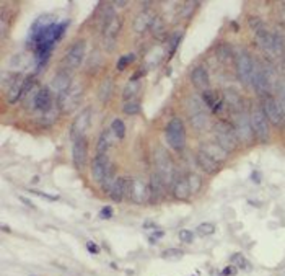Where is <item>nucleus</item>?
Segmentation results:
<instances>
[{
    "label": "nucleus",
    "mask_w": 285,
    "mask_h": 276,
    "mask_svg": "<svg viewBox=\"0 0 285 276\" xmlns=\"http://www.w3.org/2000/svg\"><path fill=\"white\" fill-rule=\"evenodd\" d=\"M91 177L98 185L103 188L106 193L111 188V185L114 183V167L109 162L106 154H98L95 159L91 160Z\"/></svg>",
    "instance_id": "nucleus-1"
},
{
    "label": "nucleus",
    "mask_w": 285,
    "mask_h": 276,
    "mask_svg": "<svg viewBox=\"0 0 285 276\" xmlns=\"http://www.w3.org/2000/svg\"><path fill=\"white\" fill-rule=\"evenodd\" d=\"M213 132H215L217 144H219L222 149H225L228 154L233 152V150L238 147L240 141L237 137V132H235V128L231 126V124L225 121H219L215 124V128H213Z\"/></svg>",
    "instance_id": "nucleus-2"
},
{
    "label": "nucleus",
    "mask_w": 285,
    "mask_h": 276,
    "mask_svg": "<svg viewBox=\"0 0 285 276\" xmlns=\"http://www.w3.org/2000/svg\"><path fill=\"white\" fill-rule=\"evenodd\" d=\"M165 137L171 149L182 150L186 146V126L181 118H173L165 129Z\"/></svg>",
    "instance_id": "nucleus-3"
},
{
    "label": "nucleus",
    "mask_w": 285,
    "mask_h": 276,
    "mask_svg": "<svg viewBox=\"0 0 285 276\" xmlns=\"http://www.w3.org/2000/svg\"><path fill=\"white\" fill-rule=\"evenodd\" d=\"M256 43L269 56H280L284 52V39L277 33H269L267 30H262L256 33Z\"/></svg>",
    "instance_id": "nucleus-4"
},
{
    "label": "nucleus",
    "mask_w": 285,
    "mask_h": 276,
    "mask_svg": "<svg viewBox=\"0 0 285 276\" xmlns=\"http://www.w3.org/2000/svg\"><path fill=\"white\" fill-rule=\"evenodd\" d=\"M249 121H251L253 131H255V136L259 139L261 142H267L270 137V128H269V121H267L264 111L259 106H253L251 114H249Z\"/></svg>",
    "instance_id": "nucleus-5"
},
{
    "label": "nucleus",
    "mask_w": 285,
    "mask_h": 276,
    "mask_svg": "<svg viewBox=\"0 0 285 276\" xmlns=\"http://www.w3.org/2000/svg\"><path fill=\"white\" fill-rule=\"evenodd\" d=\"M204 106H206V103H204L199 97H191L188 101L191 123H193V126L197 129V131H202V129L207 126V113H206V110H204Z\"/></svg>",
    "instance_id": "nucleus-6"
},
{
    "label": "nucleus",
    "mask_w": 285,
    "mask_h": 276,
    "mask_svg": "<svg viewBox=\"0 0 285 276\" xmlns=\"http://www.w3.org/2000/svg\"><path fill=\"white\" fill-rule=\"evenodd\" d=\"M155 165H157V172L160 177L165 180V183H171L173 181V173H175V167H173L170 154L163 147H157L155 150Z\"/></svg>",
    "instance_id": "nucleus-7"
},
{
    "label": "nucleus",
    "mask_w": 285,
    "mask_h": 276,
    "mask_svg": "<svg viewBox=\"0 0 285 276\" xmlns=\"http://www.w3.org/2000/svg\"><path fill=\"white\" fill-rule=\"evenodd\" d=\"M235 132H237V137L240 141V144H251L255 141V131H253L251 121H249V116L246 113H238L235 116Z\"/></svg>",
    "instance_id": "nucleus-8"
},
{
    "label": "nucleus",
    "mask_w": 285,
    "mask_h": 276,
    "mask_svg": "<svg viewBox=\"0 0 285 276\" xmlns=\"http://www.w3.org/2000/svg\"><path fill=\"white\" fill-rule=\"evenodd\" d=\"M262 111H264L267 121H269L272 126H282L284 123V110L282 106L277 103V100L272 98L270 95L264 97L262 100Z\"/></svg>",
    "instance_id": "nucleus-9"
},
{
    "label": "nucleus",
    "mask_w": 285,
    "mask_h": 276,
    "mask_svg": "<svg viewBox=\"0 0 285 276\" xmlns=\"http://www.w3.org/2000/svg\"><path fill=\"white\" fill-rule=\"evenodd\" d=\"M253 70H255V62L248 52L241 51L237 56V74L244 85H249L253 82Z\"/></svg>",
    "instance_id": "nucleus-10"
},
{
    "label": "nucleus",
    "mask_w": 285,
    "mask_h": 276,
    "mask_svg": "<svg viewBox=\"0 0 285 276\" xmlns=\"http://www.w3.org/2000/svg\"><path fill=\"white\" fill-rule=\"evenodd\" d=\"M87 54V43L83 41V39H80V41L74 43L72 46L69 48V51H67V56H65V64L69 69H77L80 64H82L83 57Z\"/></svg>",
    "instance_id": "nucleus-11"
},
{
    "label": "nucleus",
    "mask_w": 285,
    "mask_h": 276,
    "mask_svg": "<svg viewBox=\"0 0 285 276\" xmlns=\"http://www.w3.org/2000/svg\"><path fill=\"white\" fill-rule=\"evenodd\" d=\"M129 198H131V201L135 204H142V203L149 201V198H150L149 185H145L144 180H140V178H131Z\"/></svg>",
    "instance_id": "nucleus-12"
},
{
    "label": "nucleus",
    "mask_w": 285,
    "mask_h": 276,
    "mask_svg": "<svg viewBox=\"0 0 285 276\" xmlns=\"http://www.w3.org/2000/svg\"><path fill=\"white\" fill-rule=\"evenodd\" d=\"M253 85H255L256 92L262 97H267V93L270 90V77L267 74V70L262 65L255 64V70H253Z\"/></svg>",
    "instance_id": "nucleus-13"
},
{
    "label": "nucleus",
    "mask_w": 285,
    "mask_h": 276,
    "mask_svg": "<svg viewBox=\"0 0 285 276\" xmlns=\"http://www.w3.org/2000/svg\"><path fill=\"white\" fill-rule=\"evenodd\" d=\"M129 186H131V178L127 177H116L114 183L108 190V196L114 203H121L124 198H129Z\"/></svg>",
    "instance_id": "nucleus-14"
},
{
    "label": "nucleus",
    "mask_w": 285,
    "mask_h": 276,
    "mask_svg": "<svg viewBox=\"0 0 285 276\" xmlns=\"http://www.w3.org/2000/svg\"><path fill=\"white\" fill-rule=\"evenodd\" d=\"M72 159L74 163L78 170H82L88 162V141L85 136L78 137L74 141V149H72Z\"/></svg>",
    "instance_id": "nucleus-15"
},
{
    "label": "nucleus",
    "mask_w": 285,
    "mask_h": 276,
    "mask_svg": "<svg viewBox=\"0 0 285 276\" xmlns=\"http://www.w3.org/2000/svg\"><path fill=\"white\" fill-rule=\"evenodd\" d=\"M90 124H91V108H85L82 113L77 114V118H75V121L72 124L74 141L82 136H85V131L90 128Z\"/></svg>",
    "instance_id": "nucleus-16"
},
{
    "label": "nucleus",
    "mask_w": 285,
    "mask_h": 276,
    "mask_svg": "<svg viewBox=\"0 0 285 276\" xmlns=\"http://www.w3.org/2000/svg\"><path fill=\"white\" fill-rule=\"evenodd\" d=\"M166 183H165V180L162 177H160L158 172L152 173V177H150V185H149V190H150V199L152 201H160V199H163L165 193H166Z\"/></svg>",
    "instance_id": "nucleus-17"
},
{
    "label": "nucleus",
    "mask_w": 285,
    "mask_h": 276,
    "mask_svg": "<svg viewBox=\"0 0 285 276\" xmlns=\"http://www.w3.org/2000/svg\"><path fill=\"white\" fill-rule=\"evenodd\" d=\"M119 30H121V20L116 16V18L108 25V28L103 31V38H105V46L108 51H113L116 46V39H118Z\"/></svg>",
    "instance_id": "nucleus-18"
},
{
    "label": "nucleus",
    "mask_w": 285,
    "mask_h": 276,
    "mask_svg": "<svg viewBox=\"0 0 285 276\" xmlns=\"http://www.w3.org/2000/svg\"><path fill=\"white\" fill-rule=\"evenodd\" d=\"M155 15H157V13L149 10V8L142 10L139 15L135 16V20H134V30H135V33H145V31L152 26Z\"/></svg>",
    "instance_id": "nucleus-19"
},
{
    "label": "nucleus",
    "mask_w": 285,
    "mask_h": 276,
    "mask_svg": "<svg viewBox=\"0 0 285 276\" xmlns=\"http://www.w3.org/2000/svg\"><path fill=\"white\" fill-rule=\"evenodd\" d=\"M224 101L230 106L231 111H235L237 114L244 111V101L241 98V95H240L237 90H233V88H226L224 92Z\"/></svg>",
    "instance_id": "nucleus-20"
},
{
    "label": "nucleus",
    "mask_w": 285,
    "mask_h": 276,
    "mask_svg": "<svg viewBox=\"0 0 285 276\" xmlns=\"http://www.w3.org/2000/svg\"><path fill=\"white\" fill-rule=\"evenodd\" d=\"M195 159H197L199 167L202 168L204 172L210 173V175H213V173H217V172L220 170V162H217L215 159H212L210 155H209L207 152H204L202 149H200L199 152H197Z\"/></svg>",
    "instance_id": "nucleus-21"
},
{
    "label": "nucleus",
    "mask_w": 285,
    "mask_h": 276,
    "mask_svg": "<svg viewBox=\"0 0 285 276\" xmlns=\"http://www.w3.org/2000/svg\"><path fill=\"white\" fill-rule=\"evenodd\" d=\"M191 82L195 88L199 90H209V72L204 65H197V67L193 69L191 72Z\"/></svg>",
    "instance_id": "nucleus-22"
},
{
    "label": "nucleus",
    "mask_w": 285,
    "mask_h": 276,
    "mask_svg": "<svg viewBox=\"0 0 285 276\" xmlns=\"http://www.w3.org/2000/svg\"><path fill=\"white\" fill-rule=\"evenodd\" d=\"M25 82H26V77H23V75H16L15 80H12L10 88L7 90L8 103H15L16 100L21 98V95H23V88H25Z\"/></svg>",
    "instance_id": "nucleus-23"
},
{
    "label": "nucleus",
    "mask_w": 285,
    "mask_h": 276,
    "mask_svg": "<svg viewBox=\"0 0 285 276\" xmlns=\"http://www.w3.org/2000/svg\"><path fill=\"white\" fill-rule=\"evenodd\" d=\"M70 83L72 82H70L69 72H65V70H59V72L54 75V79H52V90L56 92V95L62 97L65 92H69Z\"/></svg>",
    "instance_id": "nucleus-24"
},
{
    "label": "nucleus",
    "mask_w": 285,
    "mask_h": 276,
    "mask_svg": "<svg viewBox=\"0 0 285 276\" xmlns=\"http://www.w3.org/2000/svg\"><path fill=\"white\" fill-rule=\"evenodd\" d=\"M80 92H82V88H80V87H75V88L70 87V88H69V92H65L64 95L59 97V103H60L62 108L67 110V111L72 110L74 106L78 103L80 95H82V93H80Z\"/></svg>",
    "instance_id": "nucleus-25"
},
{
    "label": "nucleus",
    "mask_w": 285,
    "mask_h": 276,
    "mask_svg": "<svg viewBox=\"0 0 285 276\" xmlns=\"http://www.w3.org/2000/svg\"><path fill=\"white\" fill-rule=\"evenodd\" d=\"M191 195L193 193H191L188 178L186 177H180L173 181V196L176 199H188Z\"/></svg>",
    "instance_id": "nucleus-26"
},
{
    "label": "nucleus",
    "mask_w": 285,
    "mask_h": 276,
    "mask_svg": "<svg viewBox=\"0 0 285 276\" xmlns=\"http://www.w3.org/2000/svg\"><path fill=\"white\" fill-rule=\"evenodd\" d=\"M204 103L212 113H219L224 108V98L213 90H206L204 92Z\"/></svg>",
    "instance_id": "nucleus-27"
},
{
    "label": "nucleus",
    "mask_w": 285,
    "mask_h": 276,
    "mask_svg": "<svg viewBox=\"0 0 285 276\" xmlns=\"http://www.w3.org/2000/svg\"><path fill=\"white\" fill-rule=\"evenodd\" d=\"M51 101H52V95L47 87L39 88L38 93L34 95V106L39 111H47L51 108Z\"/></svg>",
    "instance_id": "nucleus-28"
},
{
    "label": "nucleus",
    "mask_w": 285,
    "mask_h": 276,
    "mask_svg": "<svg viewBox=\"0 0 285 276\" xmlns=\"http://www.w3.org/2000/svg\"><path fill=\"white\" fill-rule=\"evenodd\" d=\"M116 139H118V137L114 136V132L111 131V129L103 131L101 132V136H100V139H98V142H96V152L98 154H106L111 147H113Z\"/></svg>",
    "instance_id": "nucleus-29"
},
{
    "label": "nucleus",
    "mask_w": 285,
    "mask_h": 276,
    "mask_svg": "<svg viewBox=\"0 0 285 276\" xmlns=\"http://www.w3.org/2000/svg\"><path fill=\"white\" fill-rule=\"evenodd\" d=\"M202 150L204 152H207L212 159H215L217 162H222V160H225L226 157H228V152H226L225 149H222L217 142L215 144H204Z\"/></svg>",
    "instance_id": "nucleus-30"
},
{
    "label": "nucleus",
    "mask_w": 285,
    "mask_h": 276,
    "mask_svg": "<svg viewBox=\"0 0 285 276\" xmlns=\"http://www.w3.org/2000/svg\"><path fill=\"white\" fill-rule=\"evenodd\" d=\"M139 90H140V82H139V80H129V83L124 87V90H122V98L126 101L134 100V97L139 93Z\"/></svg>",
    "instance_id": "nucleus-31"
},
{
    "label": "nucleus",
    "mask_w": 285,
    "mask_h": 276,
    "mask_svg": "<svg viewBox=\"0 0 285 276\" xmlns=\"http://www.w3.org/2000/svg\"><path fill=\"white\" fill-rule=\"evenodd\" d=\"M111 93H113V80L109 77L103 80V83L100 85V90H98V98L101 101H108L111 98Z\"/></svg>",
    "instance_id": "nucleus-32"
},
{
    "label": "nucleus",
    "mask_w": 285,
    "mask_h": 276,
    "mask_svg": "<svg viewBox=\"0 0 285 276\" xmlns=\"http://www.w3.org/2000/svg\"><path fill=\"white\" fill-rule=\"evenodd\" d=\"M101 21H100V30H101V33L108 28V25L116 18V12H114V8L113 7H105L103 8V13H101Z\"/></svg>",
    "instance_id": "nucleus-33"
},
{
    "label": "nucleus",
    "mask_w": 285,
    "mask_h": 276,
    "mask_svg": "<svg viewBox=\"0 0 285 276\" xmlns=\"http://www.w3.org/2000/svg\"><path fill=\"white\" fill-rule=\"evenodd\" d=\"M111 131L114 132V136L118 137V139H122V137L126 136V124H124L122 119L116 118L113 119V123H111Z\"/></svg>",
    "instance_id": "nucleus-34"
},
{
    "label": "nucleus",
    "mask_w": 285,
    "mask_h": 276,
    "mask_svg": "<svg viewBox=\"0 0 285 276\" xmlns=\"http://www.w3.org/2000/svg\"><path fill=\"white\" fill-rule=\"evenodd\" d=\"M186 178H188L191 193H197V191L200 190V185H202V178H200L197 173H188Z\"/></svg>",
    "instance_id": "nucleus-35"
},
{
    "label": "nucleus",
    "mask_w": 285,
    "mask_h": 276,
    "mask_svg": "<svg viewBox=\"0 0 285 276\" xmlns=\"http://www.w3.org/2000/svg\"><path fill=\"white\" fill-rule=\"evenodd\" d=\"M122 111L126 114H129V116L140 113V101H137V100H129V101H126V103H124V106H122Z\"/></svg>",
    "instance_id": "nucleus-36"
},
{
    "label": "nucleus",
    "mask_w": 285,
    "mask_h": 276,
    "mask_svg": "<svg viewBox=\"0 0 285 276\" xmlns=\"http://www.w3.org/2000/svg\"><path fill=\"white\" fill-rule=\"evenodd\" d=\"M182 255H184V252L180 250V248H168V250H165L162 253V258L163 260H180V258H182Z\"/></svg>",
    "instance_id": "nucleus-37"
},
{
    "label": "nucleus",
    "mask_w": 285,
    "mask_h": 276,
    "mask_svg": "<svg viewBox=\"0 0 285 276\" xmlns=\"http://www.w3.org/2000/svg\"><path fill=\"white\" fill-rule=\"evenodd\" d=\"M195 232H197L199 235H202V237H207V235H212L213 232H215V226H213L212 222H202V224L197 226Z\"/></svg>",
    "instance_id": "nucleus-38"
},
{
    "label": "nucleus",
    "mask_w": 285,
    "mask_h": 276,
    "mask_svg": "<svg viewBox=\"0 0 285 276\" xmlns=\"http://www.w3.org/2000/svg\"><path fill=\"white\" fill-rule=\"evenodd\" d=\"M231 265H235L238 270H246L249 266V261L241 255V253H235V255L231 257Z\"/></svg>",
    "instance_id": "nucleus-39"
},
{
    "label": "nucleus",
    "mask_w": 285,
    "mask_h": 276,
    "mask_svg": "<svg viewBox=\"0 0 285 276\" xmlns=\"http://www.w3.org/2000/svg\"><path fill=\"white\" fill-rule=\"evenodd\" d=\"M12 64L15 65V67H26V65H30L31 64V59L26 54H16L15 57H13V61H12Z\"/></svg>",
    "instance_id": "nucleus-40"
},
{
    "label": "nucleus",
    "mask_w": 285,
    "mask_h": 276,
    "mask_svg": "<svg viewBox=\"0 0 285 276\" xmlns=\"http://www.w3.org/2000/svg\"><path fill=\"white\" fill-rule=\"evenodd\" d=\"M178 237H180V240L182 244H193L194 242V232H193V230H188V229L180 230Z\"/></svg>",
    "instance_id": "nucleus-41"
},
{
    "label": "nucleus",
    "mask_w": 285,
    "mask_h": 276,
    "mask_svg": "<svg viewBox=\"0 0 285 276\" xmlns=\"http://www.w3.org/2000/svg\"><path fill=\"white\" fill-rule=\"evenodd\" d=\"M249 26L255 30V33H259V31L266 30L264 21H262L261 18H257V16H251V18H249Z\"/></svg>",
    "instance_id": "nucleus-42"
},
{
    "label": "nucleus",
    "mask_w": 285,
    "mask_h": 276,
    "mask_svg": "<svg viewBox=\"0 0 285 276\" xmlns=\"http://www.w3.org/2000/svg\"><path fill=\"white\" fill-rule=\"evenodd\" d=\"M134 61V54H124L122 57H119L118 61V70H124L129 64Z\"/></svg>",
    "instance_id": "nucleus-43"
},
{
    "label": "nucleus",
    "mask_w": 285,
    "mask_h": 276,
    "mask_svg": "<svg viewBox=\"0 0 285 276\" xmlns=\"http://www.w3.org/2000/svg\"><path fill=\"white\" fill-rule=\"evenodd\" d=\"M150 28H152V31H153L155 34L162 33V31H163V20L160 18L158 15H155V18H153V21H152V26H150Z\"/></svg>",
    "instance_id": "nucleus-44"
},
{
    "label": "nucleus",
    "mask_w": 285,
    "mask_h": 276,
    "mask_svg": "<svg viewBox=\"0 0 285 276\" xmlns=\"http://www.w3.org/2000/svg\"><path fill=\"white\" fill-rule=\"evenodd\" d=\"M33 195H36V196H41L44 198L46 201H57L59 199V196L57 195H49V193H44V191H39V190H30Z\"/></svg>",
    "instance_id": "nucleus-45"
},
{
    "label": "nucleus",
    "mask_w": 285,
    "mask_h": 276,
    "mask_svg": "<svg viewBox=\"0 0 285 276\" xmlns=\"http://www.w3.org/2000/svg\"><path fill=\"white\" fill-rule=\"evenodd\" d=\"M219 57H220L222 61H228L230 57H231V51L226 46H222L220 49H219Z\"/></svg>",
    "instance_id": "nucleus-46"
},
{
    "label": "nucleus",
    "mask_w": 285,
    "mask_h": 276,
    "mask_svg": "<svg viewBox=\"0 0 285 276\" xmlns=\"http://www.w3.org/2000/svg\"><path fill=\"white\" fill-rule=\"evenodd\" d=\"M194 7H195V5H194L193 2H188V3H186L184 7L181 8V15H182V16H189L191 13L194 12Z\"/></svg>",
    "instance_id": "nucleus-47"
},
{
    "label": "nucleus",
    "mask_w": 285,
    "mask_h": 276,
    "mask_svg": "<svg viewBox=\"0 0 285 276\" xmlns=\"http://www.w3.org/2000/svg\"><path fill=\"white\" fill-rule=\"evenodd\" d=\"M111 216H113V208H111V206H105L100 211V217H101V219H109Z\"/></svg>",
    "instance_id": "nucleus-48"
},
{
    "label": "nucleus",
    "mask_w": 285,
    "mask_h": 276,
    "mask_svg": "<svg viewBox=\"0 0 285 276\" xmlns=\"http://www.w3.org/2000/svg\"><path fill=\"white\" fill-rule=\"evenodd\" d=\"M238 268L235 265H228L226 268H224V271H222V276H235L237 275Z\"/></svg>",
    "instance_id": "nucleus-49"
},
{
    "label": "nucleus",
    "mask_w": 285,
    "mask_h": 276,
    "mask_svg": "<svg viewBox=\"0 0 285 276\" xmlns=\"http://www.w3.org/2000/svg\"><path fill=\"white\" fill-rule=\"evenodd\" d=\"M180 39H181V34L180 33H176L175 36L171 38V46H170V52H175L176 51V48H178V44H180Z\"/></svg>",
    "instance_id": "nucleus-50"
},
{
    "label": "nucleus",
    "mask_w": 285,
    "mask_h": 276,
    "mask_svg": "<svg viewBox=\"0 0 285 276\" xmlns=\"http://www.w3.org/2000/svg\"><path fill=\"white\" fill-rule=\"evenodd\" d=\"M87 250L90 252V253H93V255H96V253H100V247L96 245L95 242H87Z\"/></svg>",
    "instance_id": "nucleus-51"
},
{
    "label": "nucleus",
    "mask_w": 285,
    "mask_h": 276,
    "mask_svg": "<svg viewBox=\"0 0 285 276\" xmlns=\"http://www.w3.org/2000/svg\"><path fill=\"white\" fill-rule=\"evenodd\" d=\"M165 235L163 230H157V232H153L152 235H150V242H157V240H160Z\"/></svg>",
    "instance_id": "nucleus-52"
},
{
    "label": "nucleus",
    "mask_w": 285,
    "mask_h": 276,
    "mask_svg": "<svg viewBox=\"0 0 285 276\" xmlns=\"http://www.w3.org/2000/svg\"><path fill=\"white\" fill-rule=\"evenodd\" d=\"M253 180H255L256 183H259V181H261V175H257V172H255V173H253Z\"/></svg>",
    "instance_id": "nucleus-53"
},
{
    "label": "nucleus",
    "mask_w": 285,
    "mask_h": 276,
    "mask_svg": "<svg viewBox=\"0 0 285 276\" xmlns=\"http://www.w3.org/2000/svg\"><path fill=\"white\" fill-rule=\"evenodd\" d=\"M20 199H21V201H23L25 204H28L30 208H34V206H33V203H31V201H28V199H25V198H21V196H20Z\"/></svg>",
    "instance_id": "nucleus-54"
},
{
    "label": "nucleus",
    "mask_w": 285,
    "mask_h": 276,
    "mask_svg": "<svg viewBox=\"0 0 285 276\" xmlns=\"http://www.w3.org/2000/svg\"><path fill=\"white\" fill-rule=\"evenodd\" d=\"M280 13H282V18L285 20V3L282 5V12H280Z\"/></svg>",
    "instance_id": "nucleus-55"
},
{
    "label": "nucleus",
    "mask_w": 285,
    "mask_h": 276,
    "mask_svg": "<svg viewBox=\"0 0 285 276\" xmlns=\"http://www.w3.org/2000/svg\"><path fill=\"white\" fill-rule=\"evenodd\" d=\"M282 98H284V103H285V88H284V93H282Z\"/></svg>",
    "instance_id": "nucleus-56"
},
{
    "label": "nucleus",
    "mask_w": 285,
    "mask_h": 276,
    "mask_svg": "<svg viewBox=\"0 0 285 276\" xmlns=\"http://www.w3.org/2000/svg\"><path fill=\"white\" fill-rule=\"evenodd\" d=\"M284 69H285V59H284Z\"/></svg>",
    "instance_id": "nucleus-57"
},
{
    "label": "nucleus",
    "mask_w": 285,
    "mask_h": 276,
    "mask_svg": "<svg viewBox=\"0 0 285 276\" xmlns=\"http://www.w3.org/2000/svg\"><path fill=\"white\" fill-rule=\"evenodd\" d=\"M193 276H194V275H193Z\"/></svg>",
    "instance_id": "nucleus-58"
}]
</instances>
